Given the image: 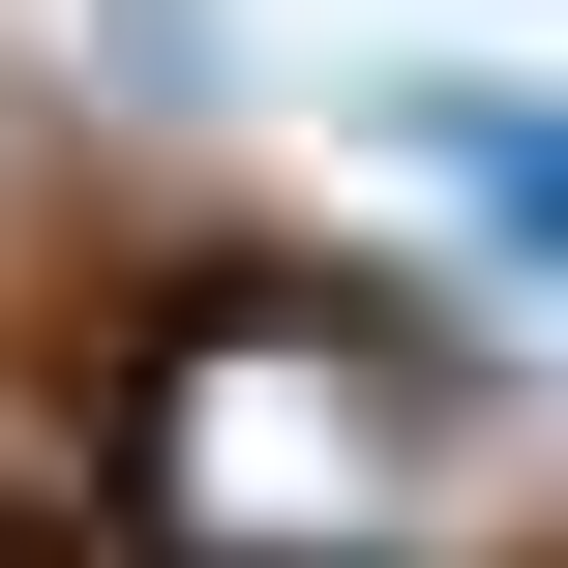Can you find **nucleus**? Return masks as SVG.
I'll return each instance as SVG.
<instances>
[{
  "label": "nucleus",
  "instance_id": "7ed1b4c3",
  "mask_svg": "<svg viewBox=\"0 0 568 568\" xmlns=\"http://www.w3.org/2000/svg\"><path fill=\"white\" fill-rule=\"evenodd\" d=\"M90 60L120 90H240V0H90Z\"/></svg>",
  "mask_w": 568,
  "mask_h": 568
},
{
  "label": "nucleus",
  "instance_id": "f257e3e1",
  "mask_svg": "<svg viewBox=\"0 0 568 568\" xmlns=\"http://www.w3.org/2000/svg\"><path fill=\"white\" fill-rule=\"evenodd\" d=\"M120 539L150 568H479L509 389L359 270H210L120 329Z\"/></svg>",
  "mask_w": 568,
  "mask_h": 568
},
{
  "label": "nucleus",
  "instance_id": "f03ea898",
  "mask_svg": "<svg viewBox=\"0 0 568 568\" xmlns=\"http://www.w3.org/2000/svg\"><path fill=\"white\" fill-rule=\"evenodd\" d=\"M389 150L479 210L509 300H568V90H509V60H389Z\"/></svg>",
  "mask_w": 568,
  "mask_h": 568
}]
</instances>
